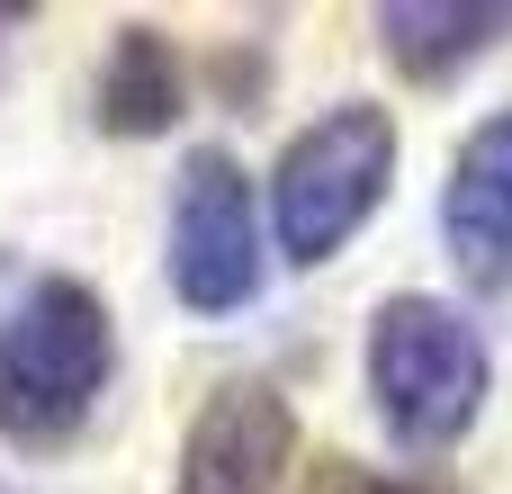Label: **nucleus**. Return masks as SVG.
<instances>
[{
    "label": "nucleus",
    "instance_id": "f257e3e1",
    "mask_svg": "<svg viewBox=\"0 0 512 494\" xmlns=\"http://www.w3.org/2000/svg\"><path fill=\"white\" fill-rule=\"evenodd\" d=\"M117 369V324L81 279H36L0 315V432L18 450H63Z\"/></svg>",
    "mask_w": 512,
    "mask_h": 494
},
{
    "label": "nucleus",
    "instance_id": "f03ea898",
    "mask_svg": "<svg viewBox=\"0 0 512 494\" xmlns=\"http://www.w3.org/2000/svg\"><path fill=\"white\" fill-rule=\"evenodd\" d=\"M396 180V117L378 99H342L315 126H297L270 162V225L288 261H333Z\"/></svg>",
    "mask_w": 512,
    "mask_h": 494
},
{
    "label": "nucleus",
    "instance_id": "7ed1b4c3",
    "mask_svg": "<svg viewBox=\"0 0 512 494\" xmlns=\"http://www.w3.org/2000/svg\"><path fill=\"white\" fill-rule=\"evenodd\" d=\"M486 342L450 297H387L369 324V396L405 450H450L486 405Z\"/></svg>",
    "mask_w": 512,
    "mask_h": 494
},
{
    "label": "nucleus",
    "instance_id": "20e7f679",
    "mask_svg": "<svg viewBox=\"0 0 512 494\" xmlns=\"http://www.w3.org/2000/svg\"><path fill=\"white\" fill-rule=\"evenodd\" d=\"M171 288L189 315H234L261 288V216L252 180L225 144H198L171 189Z\"/></svg>",
    "mask_w": 512,
    "mask_h": 494
},
{
    "label": "nucleus",
    "instance_id": "39448f33",
    "mask_svg": "<svg viewBox=\"0 0 512 494\" xmlns=\"http://www.w3.org/2000/svg\"><path fill=\"white\" fill-rule=\"evenodd\" d=\"M288 459H297V414H288V396L261 387V378H225V387L198 405L189 441H180L171 494H279Z\"/></svg>",
    "mask_w": 512,
    "mask_h": 494
},
{
    "label": "nucleus",
    "instance_id": "423d86ee",
    "mask_svg": "<svg viewBox=\"0 0 512 494\" xmlns=\"http://www.w3.org/2000/svg\"><path fill=\"white\" fill-rule=\"evenodd\" d=\"M441 234L477 297H512V108H495L459 144L450 189H441Z\"/></svg>",
    "mask_w": 512,
    "mask_h": 494
},
{
    "label": "nucleus",
    "instance_id": "0eeeda50",
    "mask_svg": "<svg viewBox=\"0 0 512 494\" xmlns=\"http://www.w3.org/2000/svg\"><path fill=\"white\" fill-rule=\"evenodd\" d=\"M504 36H512V0H387L378 9V45L405 81H450L459 63H477Z\"/></svg>",
    "mask_w": 512,
    "mask_h": 494
},
{
    "label": "nucleus",
    "instance_id": "6e6552de",
    "mask_svg": "<svg viewBox=\"0 0 512 494\" xmlns=\"http://www.w3.org/2000/svg\"><path fill=\"white\" fill-rule=\"evenodd\" d=\"M180 108H189L180 45H171L153 18H126L117 45H108V63H99V126H108V135H162Z\"/></svg>",
    "mask_w": 512,
    "mask_h": 494
},
{
    "label": "nucleus",
    "instance_id": "1a4fd4ad",
    "mask_svg": "<svg viewBox=\"0 0 512 494\" xmlns=\"http://www.w3.org/2000/svg\"><path fill=\"white\" fill-rule=\"evenodd\" d=\"M306 494H459V486H441V477H378L360 459H324L306 477Z\"/></svg>",
    "mask_w": 512,
    "mask_h": 494
},
{
    "label": "nucleus",
    "instance_id": "9d476101",
    "mask_svg": "<svg viewBox=\"0 0 512 494\" xmlns=\"http://www.w3.org/2000/svg\"><path fill=\"white\" fill-rule=\"evenodd\" d=\"M0 27H18V9H0Z\"/></svg>",
    "mask_w": 512,
    "mask_h": 494
}]
</instances>
